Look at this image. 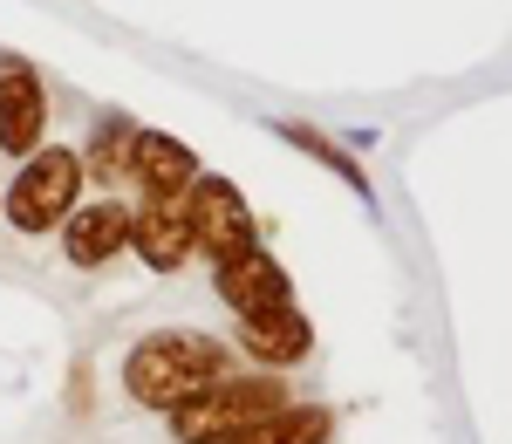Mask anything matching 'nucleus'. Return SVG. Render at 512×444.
Here are the masks:
<instances>
[{
	"mask_svg": "<svg viewBox=\"0 0 512 444\" xmlns=\"http://www.w3.org/2000/svg\"><path fill=\"white\" fill-rule=\"evenodd\" d=\"M212 376H226V349L212 335H151L123 356V390L151 410H171L198 397Z\"/></svg>",
	"mask_w": 512,
	"mask_h": 444,
	"instance_id": "nucleus-1",
	"label": "nucleus"
},
{
	"mask_svg": "<svg viewBox=\"0 0 512 444\" xmlns=\"http://www.w3.org/2000/svg\"><path fill=\"white\" fill-rule=\"evenodd\" d=\"M280 404H287V383H274V376H212L198 397L171 404V431H178V444H219L260 417H274Z\"/></svg>",
	"mask_w": 512,
	"mask_h": 444,
	"instance_id": "nucleus-2",
	"label": "nucleus"
},
{
	"mask_svg": "<svg viewBox=\"0 0 512 444\" xmlns=\"http://www.w3.org/2000/svg\"><path fill=\"white\" fill-rule=\"evenodd\" d=\"M76 192H82V158L76 151H55V144H48V151H28L14 192H7V219H14L21 233H48V226L69 219Z\"/></svg>",
	"mask_w": 512,
	"mask_h": 444,
	"instance_id": "nucleus-3",
	"label": "nucleus"
},
{
	"mask_svg": "<svg viewBox=\"0 0 512 444\" xmlns=\"http://www.w3.org/2000/svg\"><path fill=\"white\" fill-rule=\"evenodd\" d=\"M178 205H185V219H192V246L212 253V267L233 260V253H246V246H260L253 212H246V199H239L226 178H192V192Z\"/></svg>",
	"mask_w": 512,
	"mask_h": 444,
	"instance_id": "nucleus-4",
	"label": "nucleus"
},
{
	"mask_svg": "<svg viewBox=\"0 0 512 444\" xmlns=\"http://www.w3.org/2000/svg\"><path fill=\"white\" fill-rule=\"evenodd\" d=\"M48 130V89H41L28 55H0V151L28 158Z\"/></svg>",
	"mask_w": 512,
	"mask_h": 444,
	"instance_id": "nucleus-5",
	"label": "nucleus"
},
{
	"mask_svg": "<svg viewBox=\"0 0 512 444\" xmlns=\"http://www.w3.org/2000/svg\"><path fill=\"white\" fill-rule=\"evenodd\" d=\"M123 171L144 185V199H185L192 178H198V158H192V144H178V137H164V130H130Z\"/></svg>",
	"mask_w": 512,
	"mask_h": 444,
	"instance_id": "nucleus-6",
	"label": "nucleus"
},
{
	"mask_svg": "<svg viewBox=\"0 0 512 444\" xmlns=\"http://www.w3.org/2000/svg\"><path fill=\"white\" fill-rule=\"evenodd\" d=\"M130 246H137V260H144L151 274H178V267L198 253L185 205L178 199H151L144 212H130Z\"/></svg>",
	"mask_w": 512,
	"mask_h": 444,
	"instance_id": "nucleus-7",
	"label": "nucleus"
},
{
	"mask_svg": "<svg viewBox=\"0 0 512 444\" xmlns=\"http://www.w3.org/2000/svg\"><path fill=\"white\" fill-rule=\"evenodd\" d=\"M239 349L260 356L267 369H287L315 349V328L294 301H280V308H260V315H239Z\"/></svg>",
	"mask_w": 512,
	"mask_h": 444,
	"instance_id": "nucleus-8",
	"label": "nucleus"
},
{
	"mask_svg": "<svg viewBox=\"0 0 512 444\" xmlns=\"http://www.w3.org/2000/svg\"><path fill=\"white\" fill-rule=\"evenodd\" d=\"M219 301H226L233 315L280 308V301H287V267H280L274 253L246 246V253H233V260H219Z\"/></svg>",
	"mask_w": 512,
	"mask_h": 444,
	"instance_id": "nucleus-9",
	"label": "nucleus"
},
{
	"mask_svg": "<svg viewBox=\"0 0 512 444\" xmlns=\"http://www.w3.org/2000/svg\"><path fill=\"white\" fill-rule=\"evenodd\" d=\"M62 246H69L76 267H103V260H117L123 246H130V212H123L117 199L69 205V219H62Z\"/></svg>",
	"mask_w": 512,
	"mask_h": 444,
	"instance_id": "nucleus-10",
	"label": "nucleus"
},
{
	"mask_svg": "<svg viewBox=\"0 0 512 444\" xmlns=\"http://www.w3.org/2000/svg\"><path fill=\"white\" fill-rule=\"evenodd\" d=\"M328 431H335V417L321 404H280L274 417H260V424H246L219 444H328Z\"/></svg>",
	"mask_w": 512,
	"mask_h": 444,
	"instance_id": "nucleus-11",
	"label": "nucleus"
},
{
	"mask_svg": "<svg viewBox=\"0 0 512 444\" xmlns=\"http://www.w3.org/2000/svg\"><path fill=\"white\" fill-rule=\"evenodd\" d=\"M287 144H301V151H308L315 164H328V171H335V178L349 185L355 199H376V185L362 178V164H355L349 151H342V144H328V137H315V130H301V123H287Z\"/></svg>",
	"mask_w": 512,
	"mask_h": 444,
	"instance_id": "nucleus-12",
	"label": "nucleus"
},
{
	"mask_svg": "<svg viewBox=\"0 0 512 444\" xmlns=\"http://www.w3.org/2000/svg\"><path fill=\"white\" fill-rule=\"evenodd\" d=\"M123 144H130V123H123V117H103V123H96V137H89L82 171H89V178H103V185H110V178H123Z\"/></svg>",
	"mask_w": 512,
	"mask_h": 444,
	"instance_id": "nucleus-13",
	"label": "nucleus"
}]
</instances>
